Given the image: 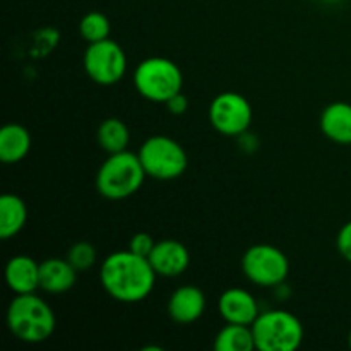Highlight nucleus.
<instances>
[{
	"instance_id": "11",
	"label": "nucleus",
	"mask_w": 351,
	"mask_h": 351,
	"mask_svg": "<svg viewBox=\"0 0 351 351\" xmlns=\"http://www.w3.org/2000/svg\"><path fill=\"white\" fill-rule=\"evenodd\" d=\"M218 311L225 322L243 326H252L261 314L254 295L243 288H228L223 291L218 300Z\"/></svg>"
},
{
	"instance_id": "1",
	"label": "nucleus",
	"mask_w": 351,
	"mask_h": 351,
	"mask_svg": "<svg viewBox=\"0 0 351 351\" xmlns=\"http://www.w3.org/2000/svg\"><path fill=\"white\" fill-rule=\"evenodd\" d=\"M156 276L149 259L130 250L110 254L99 266L101 287L113 300L137 304L153 293Z\"/></svg>"
},
{
	"instance_id": "14",
	"label": "nucleus",
	"mask_w": 351,
	"mask_h": 351,
	"mask_svg": "<svg viewBox=\"0 0 351 351\" xmlns=\"http://www.w3.org/2000/svg\"><path fill=\"white\" fill-rule=\"evenodd\" d=\"M75 280L77 271L67 259L50 257L40 264V288L47 293H65L74 287Z\"/></svg>"
},
{
	"instance_id": "16",
	"label": "nucleus",
	"mask_w": 351,
	"mask_h": 351,
	"mask_svg": "<svg viewBox=\"0 0 351 351\" xmlns=\"http://www.w3.org/2000/svg\"><path fill=\"white\" fill-rule=\"evenodd\" d=\"M31 149V134L19 123H7L0 130V160L5 165L19 163Z\"/></svg>"
},
{
	"instance_id": "22",
	"label": "nucleus",
	"mask_w": 351,
	"mask_h": 351,
	"mask_svg": "<svg viewBox=\"0 0 351 351\" xmlns=\"http://www.w3.org/2000/svg\"><path fill=\"white\" fill-rule=\"evenodd\" d=\"M154 245H156V242H154V239L149 235V233L139 232V233H136L132 239H130L129 250L130 252L137 254V256L149 257V254L153 252Z\"/></svg>"
},
{
	"instance_id": "23",
	"label": "nucleus",
	"mask_w": 351,
	"mask_h": 351,
	"mask_svg": "<svg viewBox=\"0 0 351 351\" xmlns=\"http://www.w3.org/2000/svg\"><path fill=\"white\" fill-rule=\"evenodd\" d=\"M336 247H338V252L341 254L343 259L351 263V221L345 223V225L341 226V230L338 232V237H336Z\"/></svg>"
},
{
	"instance_id": "5",
	"label": "nucleus",
	"mask_w": 351,
	"mask_h": 351,
	"mask_svg": "<svg viewBox=\"0 0 351 351\" xmlns=\"http://www.w3.org/2000/svg\"><path fill=\"white\" fill-rule=\"evenodd\" d=\"M134 86L143 98L154 103H167L182 91L184 75L173 60L165 57H149L134 71Z\"/></svg>"
},
{
	"instance_id": "12",
	"label": "nucleus",
	"mask_w": 351,
	"mask_h": 351,
	"mask_svg": "<svg viewBox=\"0 0 351 351\" xmlns=\"http://www.w3.org/2000/svg\"><path fill=\"white\" fill-rule=\"evenodd\" d=\"M168 315L177 324H192L199 321L206 311V295L201 288L185 285L177 288L168 298Z\"/></svg>"
},
{
	"instance_id": "7",
	"label": "nucleus",
	"mask_w": 351,
	"mask_h": 351,
	"mask_svg": "<svg viewBox=\"0 0 351 351\" xmlns=\"http://www.w3.org/2000/svg\"><path fill=\"white\" fill-rule=\"evenodd\" d=\"M242 273L250 283L263 288H276L290 273L288 257L278 247L257 243L249 247L242 257Z\"/></svg>"
},
{
	"instance_id": "24",
	"label": "nucleus",
	"mask_w": 351,
	"mask_h": 351,
	"mask_svg": "<svg viewBox=\"0 0 351 351\" xmlns=\"http://www.w3.org/2000/svg\"><path fill=\"white\" fill-rule=\"evenodd\" d=\"M165 105H167L168 112L173 113V115H184L189 108V99H187V96L182 95V91H180V93H177V95L171 96V98L168 99Z\"/></svg>"
},
{
	"instance_id": "21",
	"label": "nucleus",
	"mask_w": 351,
	"mask_h": 351,
	"mask_svg": "<svg viewBox=\"0 0 351 351\" xmlns=\"http://www.w3.org/2000/svg\"><path fill=\"white\" fill-rule=\"evenodd\" d=\"M96 247L89 242H75L74 245L69 249L65 259L74 266V269L77 273H86V271L93 269V266L96 264Z\"/></svg>"
},
{
	"instance_id": "17",
	"label": "nucleus",
	"mask_w": 351,
	"mask_h": 351,
	"mask_svg": "<svg viewBox=\"0 0 351 351\" xmlns=\"http://www.w3.org/2000/svg\"><path fill=\"white\" fill-rule=\"evenodd\" d=\"M27 221V208L16 194L0 197V237L3 240L16 237Z\"/></svg>"
},
{
	"instance_id": "10",
	"label": "nucleus",
	"mask_w": 351,
	"mask_h": 351,
	"mask_svg": "<svg viewBox=\"0 0 351 351\" xmlns=\"http://www.w3.org/2000/svg\"><path fill=\"white\" fill-rule=\"evenodd\" d=\"M147 259H149L151 266L158 276L175 278L187 271L189 264H191V254L182 242L167 239L156 242Z\"/></svg>"
},
{
	"instance_id": "20",
	"label": "nucleus",
	"mask_w": 351,
	"mask_h": 351,
	"mask_svg": "<svg viewBox=\"0 0 351 351\" xmlns=\"http://www.w3.org/2000/svg\"><path fill=\"white\" fill-rule=\"evenodd\" d=\"M110 31H112L110 19L98 10L88 12L79 23V33L88 43L106 40V38H110Z\"/></svg>"
},
{
	"instance_id": "6",
	"label": "nucleus",
	"mask_w": 351,
	"mask_h": 351,
	"mask_svg": "<svg viewBox=\"0 0 351 351\" xmlns=\"http://www.w3.org/2000/svg\"><path fill=\"white\" fill-rule=\"evenodd\" d=\"M137 154L147 177L156 180H175L187 170V153L171 137L151 136L141 144Z\"/></svg>"
},
{
	"instance_id": "15",
	"label": "nucleus",
	"mask_w": 351,
	"mask_h": 351,
	"mask_svg": "<svg viewBox=\"0 0 351 351\" xmlns=\"http://www.w3.org/2000/svg\"><path fill=\"white\" fill-rule=\"evenodd\" d=\"M321 130L329 141L343 146L351 144V105L335 101L324 108L321 115Z\"/></svg>"
},
{
	"instance_id": "4",
	"label": "nucleus",
	"mask_w": 351,
	"mask_h": 351,
	"mask_svg": "<svg viewBox=\"0 0 351 351\" xmlns=\"http://www.w3.org/2000/svg\"><path fill=\"white\" fill-rule=\"evenodd\" d=\"M252 332L261 351H295L304 341V324L288 311L261 312Z\"/></svg>"
},
{
	"instance_id": "25",
	"label": "nucleus",
	"mask_w": 351,
	"mask_h": 351,
	"mask_svg": "<svg viewBox=\"0 0 351 351\" xmlns=\"http://www.w3.org/2000/svg\"><path fill=\"white\" fill-rule=\"evenodd\" d=\"M348 345H350V348H351V331H350V335H348Z\"/></svg>"
},
{
	"instance_id": "19",
	"label": "nucleus",
	"mask_w": 351,
	"mask_h": 351,
	"mask_svg": "<svg viewBox=\"0 0 351 351\" xmlns=\"http://www.w3.org/2000/svg\"><path fill=\"white\" fill-rule=\"evenodd\" d=\"M96 139H98L101 149L106 151L108 154L120 153V151H125L127 146H129V127L117 117H110V119H105L99 123Z\"/></svg>"
},
{
	"instance_id": "3",
	"label": "nucleus",
	"mask_w": 351,
	"mask_h": 351,
	"mask_svg": "<svg viewBox=\"0 0 351 351\" xmlns=\"http://www.w3.org/2000/svg\"><path fill=\"white\" fill-rule=\"evenodd\" d=\"M139 154L130 151L113 153L103 161L96 173V191L110 201H122L136 194L146 178Z\"/></svg>"
},
{
	"instance_id": "8",
	"label": "nucleus",
	"mask_w": 351,
	"mask_h": 351,
	"mask_svg": "<svg viewBox=\"0 0 351 351\" xmlns=\"http://www.w3.org/2000/svg\"><path fill=\"white\" fill-rule=\"evenodd\" d=\"M82 65L93 82L112 86L125 75L127 55L117 41L106 38L88 45L82 57Z\"/></svg>"
},
{
	"instance_id": "13",
	"label": "nucleus",
	"mask_w": 351,
	"mask_h": 351,
	"mask_svg": "<svg viewBox=\"0 0 351 351\" xmlns=\"http://www.w3.org/2000/svg\"><path fill=\"white\" fill-rule=\"evenodd\" d=\"M5 283L16 295L34 293L40 288V264L29 256H14L5 266Z\"/></svg>"
},
{
	"instance_id": "2",
	"label": "nucleus",
	"mask_w": 351,
	"mask_h": 351,
	"mask_svg": "<svg viewBox=\"0 0 351 351\" xmlns=\"http://www.w3.org/2000/svg\"><path fill=\"white\" fill-rule=\"evenodd\" d=\"M7 328L14 338L36 345L51 338L57 319L50 305L36 293L16 295L7 308Z\"/></svg>"
},
{
	"instance_id": "9",
	"label": "nucleus",
	"mask_w": 351,
	"mask_h": 351,
	"mask_svg": "<svg viewBox=\"0 0 351 351\" xmlns=\"http://www.w3.org/2000/svg\"><path fill=\"white\" fill-rule=\"evenodd\" d=\"M209 122L216 132L228 137H240L252 123V106L245 96L225 91L209 105Z\"/></svg>"
},
{
	"instance_id": "18",
	"label": "nucleus",
	"mask_w": 351,
	"mask_h": 351,
	"mask_svg": "<svg viewBox=\"0 0 351 351\" xmlns=\"http://www.w3.org/2000/svg\"><path fill=\"white\" fill-rule=\"evenodd\" d=\"M213 348L216 351H252L256 350V339H254L252 326L230 324L226 322L225 328L219 329L215 336Z\"/></svg>"
}]
</instances>
